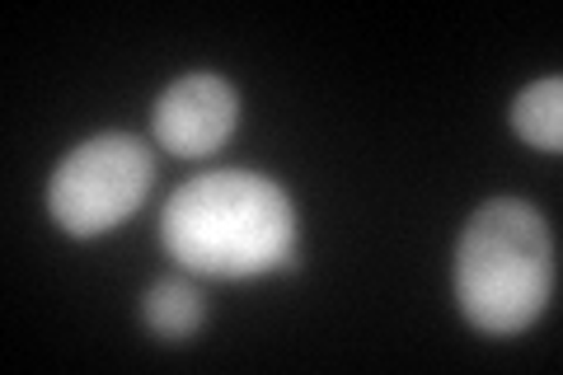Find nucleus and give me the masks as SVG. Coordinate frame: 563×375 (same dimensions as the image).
Wrapping results in <instances>:
<instances>
[{"label":"nucleus","mask_w":563,"mask_h":375,"mask_svg":"<svg viewBox=\"0 0 563 375\" xmlns=\"http://www.w3.org/2000/svg\"><path fill=\"white\" fill-rule=\"evenodd\" d=\"M240 122V95L225 76H211V70H192V76H179L161 99H155L151 128L155 141L179 155V159H198L211 155L231 141Z\"/></svg>","instance_id":"obj_4"},{"label":"nucleus","mask_w":563,"mask_h":375,"mask_svg":"<svg viewBox=\"0 0 563 375\" xmlns=\"http://www.w3.org/2000/svg\"><path fill=\"white\" fill-rule=\"evenodd\" d=\"M161 240L198 277H258L296 263V211L287 188L250 169H217L174 192Z\"/></svg>","instance_id":"obj_1"},{"label":"nucleus","mask_w":563,"mask_h":375,"mask_svg":"<svg viewBox=\"0 0 563 375\" xmlns=\"http://www.w3.org/2000/svg\"><path fill=\"white\" fill-rule=\"evenodd\" d=\"M155 155L128 132H103L70 151L47 178V211L66 235H109L151 198Z\"/></svg>","instance_id":"obj_3"},{"label":"nucleus","mask_w":563,"mask_h":375,"mask_svg":"<svg viewBox=\"0 0 563 375\" xmlns=\"http://www.w3.org/2000/svg\"><path fill=\"white\" fill-rule=\"evenodd\" d=\"M554 291L550 221L521 198H493L455 244V306L479 333L512 338L531 329Z\"/></svg>","instance_id":"obj_2"},{"label":"nucleus","mask_w":563,"mask_h":375,"mask_svg":"<svg viewBox=\"0 0 563 375\" xmlns=\"http://www.w3.org/2000/svg\"><path fill=\"white\" fill-rule=\"evenodd\" d=\"M141 315H146V329L161 333V338H192L202 324H207V300L192 282H179V277H165L155 282L141 300Z\"/></svg>","instance_id":"obj_6"},{"label":"nucleus","mask_w":563,"mask_h":375,"mask_svg":"<svg viewBox=\"0 0 563 375\" xmlns=\"http://www.w3.org/2000/svg\"><path fill=\"white\" fill-rule=\"evenodd\" d=\"M512 128L526 146L536 151H559L563 146V80L559 76H544L531 80L512 99Z\"/></svg>","instance_id":"obj_5"}]
</instances>
